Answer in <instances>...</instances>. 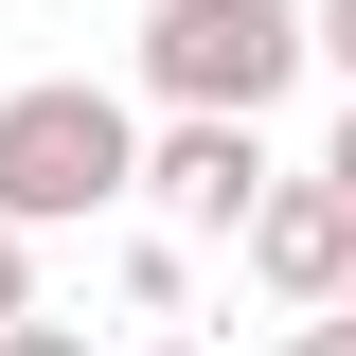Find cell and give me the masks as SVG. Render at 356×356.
Segmentation results:
<instances>
[{
    "mask_svg": "<svg viewBox=\"0 0 356 356\" xmlns=\"http://www.w3.org/2000/svg\"><path fill=\"white\" fill-rule=\"evenodd\" d=\"M143 196V125L107 107L89 72H36L0 89V214L18 232H72V214H125Z\"/></svg>",
    "mask_w": 356,
    "mask_h": 356,
    "instance_id": "cell-1",
    "label": "cell"
},
{
    "mask_svg": "<svg viewBox=\"0 0 356 356\" xmlns=\"http://www.w3.org/2000/svg\"><path fill=\"white\" fill-rule=\"evenodd\" d=\"M303 54H321V0H161L143 18V89L161 107H232V125H267Z\"/></svg>",
    "mask_w": 356,
    "mask_h": 356,
    "instance_id": "cell-2",
    "label": "cell"
},
{
    "mask_svg": "<svg viewBox=\"0 0 356 356\" xmlns=\"http://www.w3.org/2000/svg\"><path fill=\"white\" fill-rule=\"evenodd\" d=\"M267 178H285V161H267L232 107H161V143H143V196H161L178 232H250V214H267Z\"/></svg>",
    "mask_w": 356,
    "mask_h": 356,
    "instance_id": "cell-3",
    "label": "cell"
},
{
    "mask_svg": "<svg viewBox=\"0 0 356 356\" xmlns=\"http://www.w3.org/2000/svg\"><path fill=\"white\" fill-rule=\"evenodd\" d=\"M232 250H250V285H267V303H356V196H339V178H267V214L250 232H232Z\"/></svg>",
    "mask_w": 356,
    "mask_h": 356,
    "instance_id": "cell-4",
    "label": "cell"
},
{
    "mask_svg": "<svg viewBox=\"0 0 356 356\" xmlns=\"http://www.w3.org/2000/svg\"><path fill=\"white\" fill-rule=\"evenodd\" d=\"M0 321H36V232L0 214Z\"/></svg>",
    "mask_w": 356,
    "mask_h": 356,
    "instance_id": "cell-5",
    "label": "cell"
},
{
    "mask_svg": "<svg viewBox=\"0 0 356 356\" xmlns=\"http://www.w3.org/2000/svg\"><path fill=\"white\" fill-rule=\"evenodd\" d=\"M0 356H89V339H72V321H0Z\"/></svg>",
    "mask_w": 356,
    "mask_h": 356,
    "instance_id": "cell-6",
    "label": "cell"
},
{
    "mask_svg": "<svg viewBox=\"0 0 356 356\" xmlns=\"http://www.w3.org/2000/svg\"><path fill=\"white\" fill-rule=\"evenodd\" d=\"M285 356H356V303H321V321H303V339H285Z\"/></svg>",
    "mask_w": 356,
    "mask_h": 356,
    "instance_id": "cell-7",
    "label": "cell"
},
{
    "mask_svg": "<svg viewBox=\"0 0 356 356\" xmlns=\"http://www.w3.org/2000/svg\"><path fill=\"white\" fill-rule=\"evenodd\" d=\"M321 54H339V72H356V0H321Z\"/></svg>",
    "mask_w": 356,
    "mask_h": 356,
    "instance_id": "cell-8",
    "label": "cell"
},
{
    "mask_svg": "<svg viewBox=\"0 0 356 356\" xmlns=\"http://www.w3.org/2000/svg\"><path fill=\"white\" fill-rule=\"evenodd\" d=\"M321 178H339V196H356V107H339V143H321Z\"/></svg>",
    "mask_w": 356,
    "mask_h": 356,
    "instance_id": "cell-9",
    "label": "cell"
},
{
    "mask_svg": "<svg viewBox=\"0 0 356 356\" xmlns=\"http://www.w3.org/2000/svg\"><path fill=\"white\" fill-rule=\"evenodd\" d=\"M143 356H196V339H143Z\"/></svg>",
    "mask_w": 356,
    "mask_h": 356,
    "instance_id": "cell-10",
    "label": "cell"
}]
</instances>
